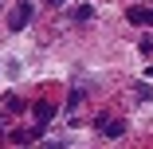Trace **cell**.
<instances>
[{
	"instance_id": "277c9868",
	"label": "cell",
	"mask_w": 153,
	"mask_h": 149,
	"mask_svg": "<svg viewBox=\"0 0 153 149\" xmlns=\"http://www.w3.org/2000/svg\"><path fill=\"white\" fill-rule=\"evenodd\" d=\"M98 133H106V137H122V133H126V122H118V118L102 122V118H98Z\"/></svg>"
},
{
	"instance_id": "3957f363",
	"label": "cell",
	"mask_w": 153,
	"mask_h": 149,
	"mask_svg": "<svg viewBox=\"0 0 153 149\" xmlns=\"http://www.w3.org/2000/svg\"><path fill=\"white\" fill-rule=\"evenodd\" d=\"M126 20H130V24H145V27H153V8H141V4H134V8L126 12Z\"/></svg>"
},
{
	"instance_id": "8992f818",
	"label": "cell",
	"mask_w": 153,
	"mask_h": 149,
	"mask_svg": "<svg viewBox=\"0 0 153 149\" xmlns=\"http://www.w3.org/2000/svg\"><path fill=\"white\" fill-rule=\"evenodd\" d=\"M47 4H67V0H47Z\"/></svg>"
},
{
	"instance_id": "7a4b0ae2",
	"label": "cell",
	"mask_w": 153,
	"mask_h": 149,
	"mask_svg": "<svg viewBox=\"0 0 153 149\" xmlns=\"http://www.w3.org/2000/svg\"><path fill=\"white\" fill-rule=\"evenodd\" d=\"M51 114H55V110H51V102H36V106H32V122H36V133H39V130H47Z\"/></svg>"
},
{
	"instance_id": "6da1fadb",
	"label": "cell",
	"mask_w": 153,
	"mask_h": 149,
	"mask_svg": "<svg viewBox=\"0 0 153 149\" xmlns=\"http://www.w3.org/2000/svg\"><path fill=\"white\" fill-rule=\"evenodd\" d=\"M32 12H36V8H32V0H20V4L12 8V20H8V27H12V32H24V27L32 24Z\"/></svg>"
},
{
	"instance_id": "52a82bcc",
	"label": "cell",
	"mask_w": 153,
	"mask_h": 149,
	"mask_svg": "<svg viewBox=\"0 0 153 149\" xmlns=\"http://www.w3.org/2000/svg\"><path fill=\"white\" fill-rule=\"evenodd\" d=\"M0 137H4V122H0Z\"/></svg>"
},
{
	"instance_id": "ba28073f",
	"label": "cell",
	"mask_w": 153,
	"mask_h": 149,
	"mask_svg": "<svg viewBox=\"0 0 153 149\" xmlns=\"http://www.w3.org/2000/svg\"><path fill=\"white\" fill-rule=\"evenodd\" d=\"M149 79H153V67H149Z\"/></svg>"
},
{
	"instance_id": "5b68a950",
	"label": "cell",
	"mask_w": 153,
	"mask_h": 149,
	"mask_svg": "<svg viewBox=\"0 0 153 149\" xmlns=\"http://www.w3.org/2000/svg\"><path fill=\"white\" fill-rule=\"evenodd\" d=\"M90 16H94V8H90V4H79V8L71 12V20H90Z\"/></svg>"
}]
</instances>
